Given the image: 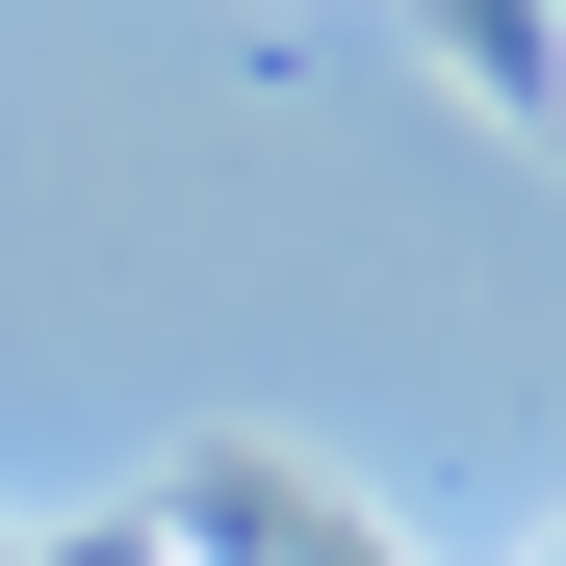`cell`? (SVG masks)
I'll use <instances>...</instances> for the list:
<instances>
[{
	"mask_svg": "<svg viewBox=\"0 0 566 566\" xmlns=\"http://www.w3.org/2000/svg\"><path fill=\"white\" fill-rule=\"evenodd\" d=\"M412 27H438V77H463V104L566 129V0H412Z\"/></svg>",
	"mask_w": 566,
	"mask_h": 566,
	"instance_id": "7a4b0ae2",
	"label": "cell"
},
{
	"mask_svg": "<svg viewBox=\"0 0 566 566\" xmlns=\"http://www.w3.org/2000/svg\"><path fill=\"white\" fill-rule=\"evenodd\" d=\"M155 541H180V566H387V541H360V515H335V490H310L283 438H180Z\"/></svg>",
	"mask_w": 566,
	"mask_h": 566,
	"instance_id": "6da1fadb",
	"label": "cell"
}]
</instances>
